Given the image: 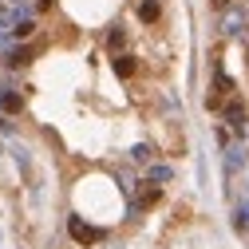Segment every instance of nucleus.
I'll return each instance as SVG.
<instances>
[{
    "mask_svg": "<svg viewBox=\"0 0 249 249\" xmlns=\"http://www.w3.org/2000/svg\"><path fill=\"white\" fill-rule=\"evenodd\" d=\"M36 4H40V12H48V8L55 4V0H36Z\"/></svg>",
    "mask_w": 249,
    "mask_h": 249,
    "instance_id": "dca6fc26",
    "label": "nucleus"
},
{
    "mask_svg": "<svg viewBox=\"0 0 249 249\" xmlns=\"http://www.w3.org/2000/svg\"><path fill=\"white\" fill-rule=\"evenodd\" d=\"M107 48H111V52H115V48H123V32H119V28L107 36Z\"/></svg>",
    "mask_w": 249,
    "mask_h": 249,
    "instance_id": "ddd939ff",
    "label": "nucleus"
},
{
    "mask_svg": "<svg viewBox=\"0 0 249 249\" xmlns=\"http://www.w3.org/2000/svg\"><path fill=\"white\" fill-rule=\"evenodd\" d=\"M28 59H32V48H12V52H8V64H12V68L28 64Z\"/></svg>",
    "mask_w": 249,
    "mask_h": 249,
    "instance_id": "9d476101",
    "label": "nucleus"
},
{
    "mask_svg": "<svg viewBox=\"0 0 249 249\" xmlns=\"http://www.w3.org/2000/svg\"><path fill=\"white\" fill-rule=\"evenodd\" d=\"M241 162H245V150H241V146H230V150H226V174H233Z\"/></svg>",
    "mask_w": 249,
    "mask_h": 249,
    "instance_id": "6e6552de",
    "label": "nucleus"
},
{
    "mask_svg": "<svg viewBox=\"0 0 249 249\" xmlns=\"http://www.w3.org/2000/svg\"><path fill=\"white\" fill-rule=\"evenodd\" d=\"M0 131H4V135H8V131H12V123H8V119H4V115H0Z\"/></svg>",
    "mask_w": 249,
    "mask_h": 249,
    "instance_id": "2eb2a0df",
    "label": "nucleus"
},
{
    "mask_svg": "<svg viewBox=\"0 0 249 249\" xmlns=\"http://www.w3.org/2000/svg\"><path fill=\"white\" fill-rule=\"evenodd\" d=\"M241 28H245V12H241V8H226V20H222V32H226V36H237Z\"/></svg>",
    "mask_w": 249,
    "mask_h": 249,
    "instance_id": "f03ea898",
    "label": "nucleus"
},
{
    "mask_svg": "<svg viewBox=\"0 0 249 249\" xmlns=\"http://www.w3.org/2000/svg\"><path fill=\"white\" fill-rule=\"evenodd\" d=\"M245 202H249V198H245Z\"/></svg>",
    "mask_w": 249,
    "mask_h": 249,
    "instance_id": "a211bd4d",
    "label": "nucleus"
},
{
    "mask_svg": "<svg viewBox=\"0 0 249 249\" xmlns=\"http://www.w3.org/2000/svg\"><path fill=\"white\" fill-rule=\"evenodd\" d=\"M150 154H154V150H150L146 142H139V146L131 150V159H135V162H150Z\"/></svg>",
    "mask_w": 249,
    "mask_h": 249,
    "instance_id": "9b49d317",
    "label": "nucleus"
},
{
    "mask_svg": "<svg viewBox=\"0 0 249 249\" xmlns=\"http://www.w3.org/2000/svg\"><path fill=\"white\" fill-rule=\"evenodd\" d=\"M8 4H24V0H8Z\"/></svg>",
    "mask_w": 249,
    "mask_h": 249,
    "instance_id": "f3484780",
    "label": "nucleus"
},
{
    "mask_svg": "<svg viewBox=\"0 0 249 249\" xmlns=\"http://www.w3.org/2000/svg\"><path fill=\"white\" fill-rule=\"evenodd\" d=\"M166 178H170L166 166H150V182H166Z\"/></svg>",
    "mask_w": 249,
    "mask_h": 249,
    "instance_id": "f8f14e48",
    "label": "nucleus"
},
{
    "mask_svg": "<svg viewBox=\"0 0 249 249\" xmlns=\"http://www.w3.org/2000/svg\"><path fill=\"white\" fill-rule=\"evenodd\" d=\"M68 233L79 241V245H95L99 237H103V230H95V226H87L83 222V217H71V222H68Z\"/></svg>",
    "mask_w": 249,
    "mask_h": 249,
    "instance_id": "f257e3e1",
    "label": "nucleus"
},
{
    "mask_svg": "<svg viewBox=\"0 0 249 249\" xmlns=\"http://www.w3.org/2000/svg\"><path fill=\"white\" fill-rule=\"evenodd\" d=\"M233 230H237V233H249V202H241V206L233 210Z\"/></svg>",
    "mask_w": 249,
    "mask_h": 249,
    "instance_id": "0eeeda50",
    "label": "nucleus"
},
{
    "mask_svg": "<svg viewBox=\"0 0 249 249\" xmlns=\"http://www.w3.org/2000/svg\"><path fill=\"white\" fill-rule=\"evenodd\" d=\"M154 202H159V190H154V186H150V190H146V186H142V190H139V198H135V206H131V210L139 213V210H146V206H154Z\"/></svg>",
    "mask_w": 249,
    "mask_h": 249,
    "instance_id": "423d86ee",
    "label": "nucleus"
},
{
    "mask_svg": "<svg viewBox=\"0 0 249 249\" xmlns=\"http://www.w3.org/2000/svg\"><path fill=\"white\" fill-rule=\"evenodd\" d=\"M115 75L131 79V75H135V59H131V55H119V59H115Z\"/></svg>",
    "mask_w": 249,
    "mask_h": 249,
    "instance_id": "1a4fd4ad",
    "label": "nucleus"
},
{
    "mask_svg": "<svg viewBox=\"0 0 249 249\" xmlns=\"http://www.w3.org/2000/svg\"><path fill=\"white\" fill-rule=\"evenodd\" d=\"M226 123H230V127H233L237 135L245 131V107H241L237 99H230V103H226Z\"/></svg>",
    "mask_w": 249,
    "mask_h": 249,
    "instance_id": "7ed1b4c3",
    "label": "nucleus"
},
{
    "mask_svg": "<svg viewBox=\"0 0 249 249\" xmlns=\"http://www.w3.org/2000/svg\"><path fill=\"white\" fill-rule=\"evenodd\" d=\"M210 4H213V8H230L233 0H210Z\"/></svg>",
    "mask_w": 249,
    "mask_h": 249,
    "instance_id": "4468645a",
    "label": "nucleus"
},
{
    "mask_svg": "<svg viewBox=\"0 0 249 249\" xmlns=\"http://www.w3.org/2000/svg\"><path fill=\"white\" fill-rule=\"evenodd\" d=\"M159 16H162V8L154 4V0H142V4H139V20H142V24H154Z\"/></svg>",
    "mask_w": 249,
    "mask_h": 249,
    "instance_id": "39448f33",
    "label": "nucleus"
},
{
    "mask_svg": "<svg viewBox=\"0 0 249 249\" xmlns=\"http://www.w3.org/2000/svg\"><path fill=\"white\" fill-rule=\"evenodd\" d=\"M20 107H24V99L16 95V91H8V87H0V111H12V115H16Z\"/></svg>",
    "mask_w": 249,
    "mask_h": 249,
    "instance_id": "20e7f679",
    "label": "nucleus"
}]
</instances>
